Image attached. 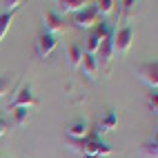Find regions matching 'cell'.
Here are the masks:
<instances>
[{"mask_svg": "<svg viewBox=\"0 0 158 158\" xmlns=\"http://www.w3.org/2000/svg\"><path fill=\"white\" fill-rule=\"evenodd\" d=\"M73 149L82 156H89V158H96V156H111V147L107 143L100 140V136L94 131L87 134L82 140H73Z\"/></svg>", "mask_w": 158, "mask_h": 158, "instance_id": "1", "label": "cell"}, {"mask_svg": "<svg viewBox=\"0 0 158 158\" xmlns=\"http://www.w3.org/2000/svg\"><path fill=\"white\" fill-rule=\"evenodd\" d=\"M98 23H100V14H98L96 5H87L85 9L73 14V27L76 29H91Z\"/></svg>", "mask_w": 158, "mask_h": 158, "instance_id": "2", "label": "cell"}, {"mask_svg": "<svg viewBox=\"0 0 158 158\" xmlns=\"http://www.w3.org/2000/svg\"><path fill=\"white\" fill-rule=\"evenodd\" d=\"M40 105V100L34 96V89H31V85H25V87H20L18 89V94H16V98L9 102V109H34V107H38Z\"/></svg>", "mask_w": 158, "mask_h": 158, "instance_id": "3", "label": "cell"}, {"mask_svg": "<svg viewBox=\"0 0 158 158\" xmlns=\"http://www.w3.org/2000/svg\"><path fill=\"white\" fill-rule=\"evenodd\" d=\"M114 34H116V29H111L109 34L102 38V43H100V47L96 51V54H98V58H96L98 69H105V71L109 69V62L114 58Z\"/></svg>", "mask_w": 158, "mask_h": 158, "instance_id": "4", "label": "cell"}, {"mask_svg": "<svg viewBox=\"0 0 158 158\" xmlns=\"http://www.w3.org/2000/svg\"><path fill=\"white\" fill-rule=\"evenodd\" d=\"M134 40V29L131 25H123L118 31L114 34V54H127Z\"/></svg>", "mask_w": 158, "mask_h": 158, "instance_id": "5", "label": "cell"}, {"mask_svg": "<svg viewBox=\"0 0 158 158\" xmlns=\"http://www.w3.org/2000/svg\"><path fill=\"white\" fill-rule=\"evenodd\" d=\"M138 76H140V80L152 91H156L158 89V62L154 60V62H145V65H140L138 67Z\"/></svg>", "mask_w": 158, "mask_h": 158, "instance_id": "6", "label": "cell"}, {"mask_svg": "<svg viewBox=\"0 0 158 158\" xmlns=\"http://www.w3.org/2000/svg\"><path fill=\"white\" fill-rule=\"evenodd\" d=\"M43 25H45V34H58V31H65V18L58 16L56 11H47L43 16Z\"/></svg>", "mask_w": 158, "mask_h": 158, "instance_id": "7", "label": "cell"}, {"mask_svg": "<svg viewBox=\"0 0 158 158\" xmlns=\"http://www.w3.org/2000/svg\"><path fill=\"white\" fill-rule=\"evenodd\" d=\"M54 49H56V38L51 36V34H40V36H38V40H36V51H38L40 58H47Z\"/></svg>", "mask_w": 158, "mask_h": 158, "instance_id": "8", "label": "cell"}, {"mask_svg": "<svg viewBox=\"0 0 158 158\" xmlns=\"http://www.w3.org/2000/svg\"><path fill=\"white\" fill-rule=\"evenodd\" d=\"M116 127H118V114L116 111H107V116H105V120L96 127V134L98 136H102V134H109V131H114Z\"/></svg>", "mask_w": 158, "mask_h": 158, "instance_id": "9", "label": "cell"}, {"mask_svg": "<svg viewBox=\"0 0 158 158\" xmlns=\"http://www.w3.org/2000/svg\"><path fill=\"white\" fill-rule=\"evenodd\" d=\"M56 5H58L60 14H76V11H80V9H85V5H89V2H85V0H58Z\"/></svg>", "mask_w": 158, "mask_h": 158, "instance_id": "10", "label": "cell"}, {"mask_svg": "<svg viewBox=\"0 0 158 158\" xmlns=\"http://www.w3.org/2000/svg\"><path fill=\"white\" fill-rule=\"evenodd\" d=\"M80 67H82V73L87 78H96L98 76V65H96V56H89V54H82V60H80Z\"/></svg>", "mask_w": 158, "mask_h": 158, "instance_id": "11", "label": "cell"}, {"mask_svg": "<svg viewBox=\"0 0 158 158\" xmlns=\"http://www.w3.org/2000/svg\"><path fill=\"white\" fill-rule=\"evenodd\" d=\"M87 134H89V129H87V123L85 120H76V123H71L67 127V136L71 140H82Z\"/></svg>", "mask_w": 158, "mask_h": 158, "instance_id": "12", "label": "cell"}, {"mask_svg": "<svg viewBox=\"0 0 158 158\" xmlns=\"http://www.w3.org/2000/svg\"><path fill=\"white\" fill-rule=\"evenodd\" d=\"M14 14H16V11H2V14H0V43L5 40L7 31L11 29V23H14Z\"/></svg>", "mask_w": 158, "mask_h": 158, "instance_id": "13", "label": "cell"}, {"mask_svg": "<svg viewBox=\"0 0 158 158\" xmlns=\"http://www.w3.org/2000/svg\"><path fill=\"white\" fill-rule=\"evenodd\" d=\"M100 43H102V36H100V34H96V31H91L89 38H87V45H85V54L96 56V51H98Z\"/></svg>", "mask_w": 158, "mask_h": 158, "instance_id": "14", "label": "cell"}, {"mask_svg": "<svg viewBox=\"0 0 158 158\" xmlns=\"http://www.w3.org/2000/svg\"><path fill=\"white\" fill-rule=\"evenodd\" d=\"M143 154L147 158H158V138H156V136L149 138V140L143 145Z\"/></svg>", "mask_w": 158, "mask_h": 158, "instance_id": "15", "label": "cell"}, {"mask_svg": "<svg viewBox=\"0 0 158 158\" xmlns=\"http://www.w3.org/2000/svg\"><path fill=\"white\" fill-rule=\"evenodd\" d=\"M80 60H82V49L78 45H71L69 47V65L76 69V67H80Z\"/></svg>", "mask_w": 158, "mask_h": 158, "instance_id": "16", "label": "cell"}, {"mask_svg": "<svg viewBox=\"0 0 158 158\" xmlns=\"http://www.w3.org/2000/svg\"><path fill=\"white\" fill-rule=\"evenodd\" d=\"M116 5L118 2H114V0H100V2H96V9H98L100 16H107V14L116 11Z\"/></svg>", "mask_w": 158, "mask_h": 158, "instance_id": "17", "label": "cell"}, {"mask_svg": "<svg viewBox=\"0 0 158 158\" xmlns=\"http://www.w3.org/2000/svg\"><path fill=\"white\" fill-rule=\"evenodd\" d=\"M14 85V73H7V76H0V98L7 96L9 89Z\"/></svg>", "mask_w": 158, "mask_h": 158, "instance_id": "18", "label": "cell"}, {"mask_svg": "<svg viewBox=\"0 0 158 158\" xmlns=\"http://www.w3.org/2000/svg\"><path fill=\"white\" fill-rule=\"evenodd\" d=\"M11 114H14V123L18 125V127H23V125L29 120V109H23V107H20V109H14Z\"/></svg>", "mask_w": 158, "mask_h": 158, "instance_id": "19", "label": "cell"}, {"mask_svg": "<svg viewBox=\"0 0 158 158\" xmlns=\"http://www.w3.org/2000/svg\"><path fill=\"white\" fill-rule=\"evenodd\" d=\"M147 105H149V111H158V96H156V91H152L149 96H147Z\"/></svg>", "mask_w": 158, "mask_h": 158, "instance_id": "20", "label": "cell"}, {"mask_svg": "<svg viewBox=\"0 0 158 158\" xmlns=\"http://www.w3.org/2000/svg\"><path fill=\"white\" fill-rule=\"evenodd\" d=\"M7 9L5 11H16V9H20V5H23V0H11V2H2Z\"/></svg>", "mask_w": 158, "mask_h": 158, "instance_id": "21", "label": "cell"}, {"mask_svg": "<svg viewBox=\"0 0 158 158\" xmlns=\"http://www.w3.org/2000/svg\"><path fill=\"white\" fill-rule=\"evenodd\" d=\"M7 129H9V125H7V120H2V118H0V138H2V136L7 134Z\"/></svg>", "mask_w": 158, "mask_h": 158, "instance_id": "22", "label": "cell"}, {"mask_svg": "<svg viewBox=\"0 0 158 158\" xmlns=\"http://www.w3.org/2000/svg\"><path fill=\"white\" fill-rule=\"evenodd\" d=\"M134 5H136V2H131V0H127V2H123V9H125V11L129 14L131 9H134Z\"/></svg>", "mask_w": 158, "mask_h": 158, "instance_id": "23", "label": "cell"}, {"mask_svg": "<svg viewBox=\"0 0 158 158\" xmlns=\"http://www.w3.org/2000/svg\"><path fill=\"white\" fill-rule=\"evenodd\" d=\"M82 158H89V156H82Z\"/></svg>", "mask_w": 158, "mask_h": 158, "instance_id": "24", "label": "cell"}]
</instances>
